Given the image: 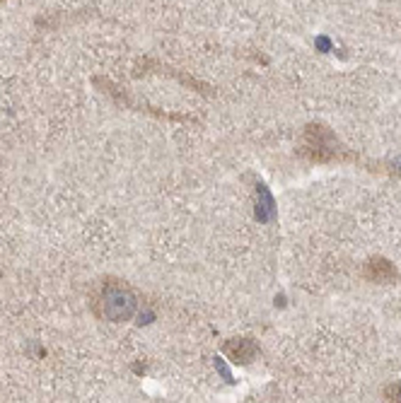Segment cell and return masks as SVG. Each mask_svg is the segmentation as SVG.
<instances>
[{
    "label": "cell",
    "mask_w": 401,
    "mask_h": 403,
    "mask_svg": "<svg viewBox=\"0 0 401 403\" xmlns=\"http://www.w3.org/2000/svg\"><path fill=\"white\" fill-rule=\"evenodd\" d=\"M297 155L309 164H355L358 155L341 143V138L326 124H307L300 136Z\"/></svg>",
    "instance_id": "cell-1"
},
{
    "label": "cell",
    "mask_w": 401,
    "mask_h": 403,
    "mask_svg": "<svg viewBox=\"0 0 401 403\" xmlns=\"http://www.w3.org/2000/svg\"><path fill=\"white\" fill-rule=\"evenodd\" d=\"M90 307H92L97 319H105L112 323H124L136 316L138 307H141V300H138L136 290H133L126 280L105 278L92 292Z\"/></svg>",
    "instance_id": "cell-2"
},
{
    "label": "cell",
    "mask_w": 401,
    "mask_h": 403,
    "mask_svg": "<svg viewBox=\"0 0 401 403\" xmlns=\"http://www.w3.org/2000/svg\"><path fill=\"white\" fill-rule=\"evenodd\" d=\"M360 276L363 280L375 283V285H397L401 280L399 268L394 266L390 259H385V256H370L365 264H363Z\"/></svg>",
    "instance_id": "cell-3"
},
{
    "label": "cell",
    "mask_w": 401,
    "mask_h": 403,
    "mask_svg": "<svg viewBox=\"0 0 401 403\" xmlns=\"http://www.w3.org/2000/svg\"><path fill=\"white\" fill-rule=\"evenodd\" d=\"M223 353L225 358H230L235 365L247 367V365H252L254 360L261 355V348L257 343V338H252V335H237V338L225 340Z\"/></svg>",
    "instance_id": "cell-4"
},
{
    "label": "cell",
    "mask_w": 401,
    "mask_h": 403,
    "mask_svg": "<svg viewBox=\"0 0 401 403\" xmlns=\"http://www.w3.org/2000/svg\"><path fill=\"white\" fill-rule=\"evenodd\" d=\"M254 215L259 222H271L276 220V200H273L271 191L266 188L264 181L257 184V205H254Z\"/></svg>",
    "instance_id": "cell-5"
},
{
    "label": "cell",
    "mask_w": 401,
    "mask_h": 403,
    "mask_svg": "<svg viewBox=\"0 0 401 403\" xmlns=\"http://www.w3.org/2000/svg\"><path fill=\"white\" fill-rule=\"evenodd\" d=\"M382 399L385 401H401V382H390L382 389Z\"/></svg>",
    "instance_id": "cell-6"
},
{
    "label": "cell",
    "mask_w": 401,
    "mask_h": 403,
    "mask_svg": "<svg viewBox=\"0 0 401 403\" xmlns=\"http://www.w3.org/2000/svg\"><path fill=\"white\" fill-rule=\"evenodd\" d=\"M215 367H218V372H220V375L225 377V380H228L230 384H232V375H230V372H228V367H225V362H223L220 358L215 360Z\"/></svg>",
    "instance_id": "cell-7"
},
{
    "label": "cell",
    "mask_w": 401,
    "mask_h": 403,
    "mask_svg": "<svg viewBox=\"0 0 401 403\" xmlns=\"http://www.w3.org/2000/svg\"><path fill=\"white\" fill-rule=\"evenodd\" d=\"M314 46L321 48V53H326V51H331V41L326 39V36H319L317 41H314Z\"/></svg>",
    "instance_id": "cell-8"
},
{
    "label": "cell",
    "mask_w": 401,
    "mask_h": 403,
    "mask_svg": "<svg viewBox=\"0 0 401 403\" xmlns=\"http://www.w3.org/2000/svg\"><path fill=\"white\" fill-rule=\"evenodd\" d=\"M390 174L399 176V179H401V157H397V160L390 162Z\"/></svg>",
    "instance_id": "cell-9"
}]
</instances>
